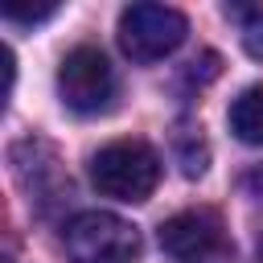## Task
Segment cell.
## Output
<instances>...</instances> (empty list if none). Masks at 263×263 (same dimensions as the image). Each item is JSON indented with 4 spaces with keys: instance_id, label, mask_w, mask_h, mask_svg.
<instances>
[{
    "instance_id": "3957f363",
    "label": "cell",
    "mask_w": 263,
    "mask_h": 263,
    "mask_svg": "<svg viewBox=\"0 0 263 263\" xmlns=\"http://www.w3.org/2000/svg\"><path fill=\"white\" fill-rule=\"evenodd\" d=\"M58 99L74 115H103L115 103V70L99 45H74L58 66Z\"/></svg>"
},
{
    "instance_id": "277c9868",
    "label": "cell",
    "mask_w": 263,
    "mask_h": 263,
    "mask_svg": "<svg viewBox=\"0 0 263 263\" xmlns=\"http://www.w3.org/2000/svg\"><path fill=\"white\" fill-rule=\"evenodd\" d=\"M189 33L185 12L168 4H127L119 12V49L132 62H160L168 58Z\"/></svg>"
},
{
    "instance_id": "ba28073f",
    "label": "cell",
    "mask_w": 263,
    "mask_h": 263,
    "mask_svg": "<svg viewBox=\"0 0 263 263\" xmlns=\"http://www.w3.org/2000/svg\"><path fill=\"white\" fill-rule=\"evenodd\" d=\"M173 148H177V160H181V173H185V177H201V173H205L210 152H205L201 127L181 123V127H177V136H173Z\"/></svg>"
},
{
    "instance_id": "30bf717a",
    "label": "cell",
    "mask_w": 263,
    "mask_h": 263,
    "mask_svg": "<svg viewBox=\"0 0 263 263\" xmlns=\"http://www.w3.org/2000/svg\"><path fill=\"white\" fill-rule=\"evenodd\" d=\"M4 16L8 21H21V25H37V21H45V16H53V4H45V8H33V4H4Z\"/></svg>"
},
{
    "instance_id": "52a82bcc",
    "label": "cell",
    "mask_w": 263,
    "mask_h": 263,
    "mask_svg": "<svg viewBox=\"0 0 263 263\" xmlns=\"http://www.w3.org/2000/svg\"><path fill=\"white\" fill-rule=\"evenodd\" d=\"M230 132L251 144V148H263V86H247L234 103H230Z\"/></svg>"
},
{
    "instance_id": "7a4b0ae2",
    "label": "cell",
    "mask_w": 263,
    "mask_h": 263,
    "mask_svg": "<svg viewBox=\"0 0 263 263\" xmlns=\"http://www.w3.org/2000/svg\"><path fill=\"white\" fill-rule=\"evenodd\" d=\"M62 247L70 263H140V230L111 210H82L66 222Z\"/></svg>"
},
{
    "instance_id": "8fae6325",
    "label": "cell",
    "mask_w": 263,
    "mask_h": 263,
    "mask_svg": "<svg viewBox=\"0 0 263 263\" xmlns=\"http://www.w3.org/2000/svg\"><path fill=\"white\" fill-rule=\"evenodd\" d=\"M255 263H263V238H259V251H255Z\"/></svg>"
},
{
    "instance_id": "9c48e42d",
    "label": "cell",
    "mask_w": 263,
    "mask_h": 263,
    "mask_svg": "<svg viewBox=\"0 0 263 263\" xmlns=\"http://www.w3.org/2000/svg\"><path fill=\"white\" fill-rule=\"evenodd\" d=\"M226 16L238 25L242 49H247L251 58L263 62V8H238V4H226Z\"/></svg>"
},
{
    "instance_id": "6da1fadb",
    "label": "cell",
    "mask_w": 263,
    "mask_h": 263,
    "mask_svg": "<svg viewBox=\"0 0 263 263\" xmlns=\"http://www.w3.org/2000/svg\"><path fill=\"white\" fill-rule=\"evenodd\" d=\"M90 181L103 197L148 201L160 185V156L144 140H111L90 156Z\"/></svg>"
},
{
    "instance_id": "5b68a950",
    "label": "cell",
    "mask_w": 263,
    "mask_h": 263,
    "mask_svg": "<svg viewBox=\"0 0 263 263\" xmlns=\"http://www.w3.org/2000/svg\"><path fill=\"white\" fill-rule=\"evenodd\" d=\"M160 247L177 263H210V259L230 255L226 234H222V218L214 210H205V205L173 214L160 226Z\"/></svg>"
},
{
    "instance_id": "8992f818",
    "label": "cell",
    "mask_w": 263,
    "mask_h": 263,
    "mask_svg": "<svg viewBox=\"0 0 263 263\" xmlns=\"http://www.w3.org/2000/svg\"><path fill=\"white\" fill-rule=\"evenodd\" d=\"M8 156H12V173H16L21 189L29 193V201L37 210H49L53 201H62L70 193V177L62 173L58 152L45 140H21V144H12Z\"/></svg>"
}]
</instances>
